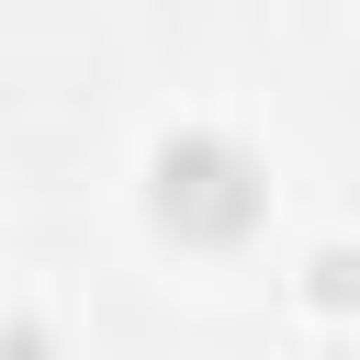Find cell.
I'll list each match as a JSON object with an SVG mask.
<instances>
[{
	"label": "cell",
	"instance_id": "6da1fadb",
	"mask_svg": "<svg viewBox=\"0 0 360 360\" xmlns=\"http://www.w3.org/2000/svg\"><path fill=\"white\" fill-rule=\"evenodd\" d=\"M270 214V169L225 124H169L146 146V225L169 248H248Z\"/></svg>",
	"mask_w": 360,
	"mask_h": 360
},
{
	"label": "cell",
	"instance_id": "7a4b0ae2",
	"mask_svg": "<svg viewBox=\"0 0 360 360\" xmlns=\"http://www.w3.org/2000/svg\"><path fill=\"white\" fill-rule=\"evenodd\" d=\"M304 304H315V315H360V248H349V236L304 259Z\"/></svg>",
	"mask_w": 360,
	"mask_h": 360
},
{
	"label": "cell",
	"instance_id": "3957f363",
	"mask_svg": "<svg viewBox=\"0 0 360 360\" xmlns=\"http://www.w3.org/2000/svg\"><path fill=\"white\" fill-rule=\"evenodd\" d=\"M0 360H56V338H45L34 315H0Z\"/></svg>",
	"mask_w": 360,
	"mask_h": 360
}]
</instances>
